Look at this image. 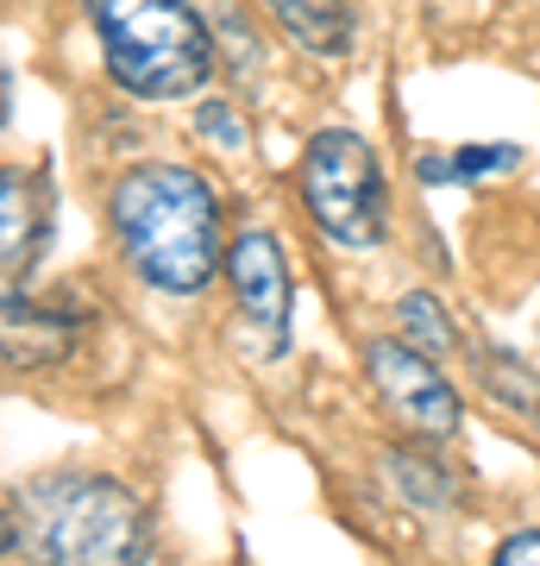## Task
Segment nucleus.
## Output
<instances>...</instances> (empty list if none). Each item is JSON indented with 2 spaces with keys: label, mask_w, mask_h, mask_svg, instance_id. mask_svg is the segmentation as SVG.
<instances>
[{
  "label": "nucleus",
  "mask_w": 540,
  "mask_h": 566,
  "mask_svg": "<svg viewBox=\"0 0 540 566\" xmlns=\"http://www.w3.org/2000/svg\"><path fill=\"white\" fill-rule=\"evenodd\" d=\"M107 227L126 264L163 296H195L221 271V208L214 189L182 164H139L114 182Z\"/></svg>",
  "instance_id": "nucleus-1"
},
{
  "label": "nucleus",
  "mask_w": 540,
  "mask_h": 566,
  "mask_svg": "<svg viewBox=\"0 0 540 566\" xmlns=\"http://www.w3.org/2000/svg\"><path fill=\"white\" fill-rule=\"evenodd\" d=\"M13 535L39 566H145L151 510L107 472H44L20 491Z\"/></svg>",
  "instance_id": "nucleus-2"
},
{
  "label": "nucleus",
  "mask_w": 540,
  "mask_h": 566,
  "mask_svg": "<svg viewBox=\"0 0 540 566\" xmlns=\"http://www.w3.org/2000/svg\"><path fill=\"white\" fill-rule=\"evenodd\" d=\"M100 63L139 102H182L214 76V32L189 0H88Z\"/></svg>",
  "instance_id": "nucleus-3"
},
{
  "label": "nucleus",
  "mask_w": 540,
  "mask_h": 566,
  "mask_svg": "<svg viewBox=\"0 0 540 566\" xmlns=\"http://www.w3.org/2000/svg\"><path fill=\"white\" fill-rule=\"evenodd\" d=\"M296 189L308 221L327 233L333 245H378L390 233V182H383V158L378 145L352 133V126H327L301 145L296 164Z\"/></svg>",
  "instance_id": "nucleus-4"
},
{
  "label": "nucleus",
  "mask_w": 540,
  "mask_h": 566,
  "mask_svg": "<svg viewBox=\"0 0 540 566\" xmlns=\"http://www.w3.org/2000/svg\"><path fill=\"white\" fill-rule=\"evenodd\" d=\"M364 371H371V390L383 397V409H390L415 441H446V434H459L465 403L427 353H415L409 340H371L364 346Z\"/></svg>",
  "instance_id": "nucleus-5"
},
{
  "label": "nucleus",
  "mask_w": 540,
  "mask_h": 566,
  "mask_svg": "<svg viewBox=\"0 0 540 566\" xmlns=\"http://www.w3.org/2000/svg\"><path fill=\"white\" fill-rule=\"evenodd\" d=\"M82 322L70 308L32 296L20 277H0V359L20 371H51L76 353Z\"/></svg>",
  "instance_id": "nucleus-6"
},
{
  "label": "nucleus",
  "mask_w": 540,
  "mask_h": 566,
  "mask_svg": "<svg viewBox=\"0 0 540 566\" xmlns=\"http://www.w3.org/2000/svg\"><path fill=\"white\" fill-rule=\"evenodd\" d=\"M226 277L240 296L245 322L258 327L271 346H283L289 334V303H296V277H289V252L271 233H240L226 245Z\"/></svg>",
  "instance_id": "nucleus-7"
},
{
  "label": "nucleus",
  "mask_w": 540,
  "mask_h": 566,
  "mask_svg": "<svg viewBox=\"0 0 540 566\" xmlns=\"http://www.w3.org/2000/svg\"><path fill=\"white\" fill-rule=\"evenodd\" d=\"M51 245V177L44 170H0V277H25Z\"/></svg>",
  "instance_id": "nucleus-8"
},
{
  "label": "nucleus",
  "mask_w": 540,
  "mask_h": 566,
  "mask_svg": "<svg viewBox=\"0 0 540 566\" xmlns=\"http://www.w3.org/2000/svg\"><path fill=\"white\" fill-rule=\"evenodd\" d=\"M258 7L308 57H346L352 51V0H258Z\"/></svg>",
  "instance_id": "nucleus-9"
},
{
  "label": "nucleus",
  "mask_w": 540,
  "mask_h": 566,
  "mask_svg": "<svg viewBox=\"0 0 540 566\" xmlns=\"http://www.w3.org/2000/svg\"><path fill=\"white\" fill-rule=\"evenodd\" d=\"M383 479L409 510H453L459 504V472L421 447H390L383 453Z\"/></svg>",
  "instance_id": "nucleus-10"
},
{
  "label": "nucleus",
  "mask_w": 540,
  "mask_h": 566,
  "mask_svg": "<svg viewBox=\"0 0 540 566\" xmlns=\"http://www.w3.org/2000/svg\"><path fill=\"white\" fill-rule=\"evenodd\" d=\"M396 340H409L415 353H427V359H441V353L459 346V327L446 322V308L434 303L427 290H409L396 303Z\"/></svg>",
  "instance_id": "nucleus-11"
},
{
  "label": "nucleus",
  "mask_w": 540,
  "mask_h": 566,
  "mask_svg": "<svg viewBox=\"0 0 540 566\" xmlns=\"http://www.w3.org/2000/svg\"><path fill=\"white\" fill-rule=\"evenodd\" d=\"M472 359L484 365L478 371V385L497 397L502 409H528V416H540V385L528 378V365H516L502 346H472Z\"/></svg>",
  "instance_id": "nucleus-12"
},
{
  "label": "nucleus",
  "mask_w": 540,
  "mask_h": 566,
  "mask_svg": "<svg viewBox=\"0 0 540 566\" xmlns=\"http://www.w3.org/2000/svg\"><path fill=\"white\" fill-rule=\"evenodd\" d=\"M521 151L516 145H465L453 158H421V182H478V177H497V170H516Z\"/></svg>",
  "instance_id": "nucleus-13"
},
{
  "label": "nucleus",
  "mask_w": 540,
  "mask_h": 566,
  "mask_svg": "<svg viewBox=\"0 0 540 566\" xmlns=\"http://www.w3.org/2000/svg\"><path fill=\"white\" fill-rule=\"evenodd\" d=\"M195 133H201L208 145H221V151H240V145H245V126H240V114H233L226 102H201Z\"/></svg>",
  "instance_id": "nucleus-14"
},
{
  "label": "nucleus",
  "mask_w": 540,
  "mask_h": 566,
  "mask_svg": "<svg viewBox=\"0 0 540 566\" xmlns=\"http://www.w3.org/2000/svg\"><path fill=\"white\" fill-rule=\"evenodd\" d=\"M490 566H540V528H521V535H509V542L497 547V560Z\"/></svg>",
  "instance_id": "nucleus-15"
},
{
  "label": "nucleus",
  "mask_w": 540,
  "mask_h": 566,
  "mask_svg": "<svg viewBox=\"0 0 540 566\" xmlns=\"http://www.w3.org/2000/svg\"><path fill=\"white\" fill-rule=\"evenodd\" d=\"M0 547H20V535H13V516H0Z\"/></svg>",
  "instance_id": "nucleus-16"
},
{
  "label": "nucleus",
  "mask_w": 540,
  "mask_h": 566,
  "mask_svg": "<svg viewBox=\"0 0 540 566\" xmlns=\"http://www.w3.org/2000/svg\"><path fill=\"white\" fill-rule=\"evenodd\" d=\"M7 95H13V88H7V70H0V126H7Z\"/></svg>",
  "instance_id": "nucleus-17"
}]
</instances>
